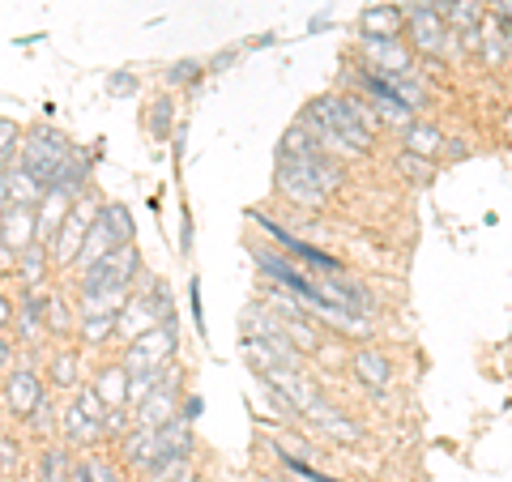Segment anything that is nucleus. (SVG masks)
Returning a JSON list of instances; mask_svg holds the SVG:
<instances>
[{"label": "nucleus", "mask_w": 512, "mask_h": 482, "mask_svg": "<svg viewBox=\"0 0 512 482\" xmlns=\"http://www.w3.org/2000/svg\"><path fill=\"white\" fill-rule=\"evenodd\" d=\"M5 401H9V410L13 414H22V419H30L39 406H43V384H39V376L35 372H13L9 376V384H5Z\"/></svg>", "instance_id": "ddd939ff"}, {"label": "nucleus", "mask_w": 512, "mask_h": 482, "mask_svg": "<svg viewBox=\"0 0 512 482\" xmlns=\"http://www.w3.org/2000/svg\"><path fill=\"white\" fill-rule=\"evenodd\" d=\"M256 227L274 235V239H278V248H282L286 256H299V261H308V265H316V269H342V261H338V256H329V252H320V248H312V244H303V239H295L291 231H282L278 222H269V218H256Z\"/></svg>", "instance_id": "f8f14e48"}, {"label": "nucleus", "mask_w": 512, "mask_h": 482, "mask_svg": "<svg viewBox=\"0 0 512 482\" xmlns=\"http://www.w3.org/2000/svg\"><path fill=\"white\" fill-rule=\"evenodd\" d=\"M9 197H13V205H43V197H47V188L30 175L22 163H9Z\"/></svg>", "instance_id": "a211bd4d"}, {"label": "nucleus", "mask_w": 512, "mask_h": 482, "mask_svg": "<svg viewBox=\"0 0 512 482\" xmlns=\"http://www.w3.org/2000/svg\"><path fill=\"white\" fill-rule=\"evenodd\" d=\"M171 346H175V325H171V320H163L158 329H146L141 337H133V342H128V355H124L128 376H133V372H154V367H163V359L171 355Z\"/></svg>", "instance_id": "0eeeda50"}, {"label": "nucleus", "mask_w": 512, "mask_h": 482, "mask_svg": "<svg viewBox=\"0 0 512 482\" xmlns=\"http://www.w3.org/2000/svg\"><path fill=\"white\" fill-rule=\"evenodd\" d=\"M107 86H111V90H124V94H128V90H133L137 82H133V77H120V73H116V77H111Z\"/></svg>", "instance_id": "f704fd0d"}, {"label": "nucleus", "mask_w": 512, "mask_h": 482, "mask_svg": "<svg viewBox=\"0 0 512 482\" xmlns=\"http://www.w3.org/2000/svg\"><path fill=\"white\" fill-rule=\"evenodd\" d=\"M158 320H167V312L154 308V295H146V299L128 303V308L120 312V333H124V337H141L146 329H154Z\"/></svg>", "instance_id": "f3484780"}, {"label": "nucleus", "mask_w": 512, "mask_h": 482, "mask_svg": "<svg viewBox=\"0 0 512 482\" xmlns=\"http://www.w3.org/2000/svg\"><path fill=\"white\" fill-rule=\"evenodd\" d=\"M73 470H69V457L60 448H47L43 461H39V482H69Z\"/></svg>", "instance_id": "a878e982"}, {"label": "nucleus", "mask_w": 512, "mask_h": 482, "mask_svg": "<svg viewBox=\"0 0 512 482\" xmlns=\"http://www.w3.org/2000/svg\"><path fill=\"white\" fill-rule=\"evenodd\" d=\"M406 30H410V43L427 56H444V43H448V35H453L436 5H414L406 13Z\"/></svg>", "instance_id": "1a4fd4ad"}, {"label": "nucleus", "mask_w": 512, "mask_h": 482, "mask_svg": "<svg viewBox=\"0 0 512 482\" xmlns=\"http://www.w3.org/2000/svg\"><path fill=\"white\" fill-rule=\"evenodd\" d=\"M355 82H359V90L372 99V107L389 124H397V128H410L414 124V99L402 90V82H393V77L367 69V64H363V69H355Z\"/></svg>", "instance_id": "20e7f679"}, {"label": "nucleus", "mask_w": 512, "mask_h": 482, "mask_svg": "<svg viewBox=\"0 0 512 482\" xmlns=\"http://www.w3.org/2000/svg\"><path fill=\"white\" fill-rule=\"evenodd\" d=\"M94 393L107 401V410L124 406V401H128V367H107L103 380H99V389H94Z\"/></svg>", "instance_id": "4be33fe9"}, {"label": "nucleus", "mask_w": 512, "mask_h": 482, "mask_svg": "<svg viewBox=\"0 0 512 482\" xmlns=\"http://www.w3.org/2000/svg\"><path fill=\"white\" fill-rule=\"evenodd\" d=\"M13 453H18L13 440H0V470H9V465H13Z\"/></svg>", "instance_id": "473e14b6"}, {"label": "nucleus", "mask_w": 512, "mask_h": 482, "mask_svg": "<svg viewBox=\"0 0 512 482\" xmlns=\"http://www.w3.org/2000/svg\"><path fill=\"white\" fill-rule=\"evenodd\" d=\"M52 376H56V384H73L77 380V355H56Z\"/></svg>", "instance_id": "c756f323"}, {"label": "nucleus", "mask_w": 512, "mask_h": 482, "mask_svg": "<svg viewBox=\"0 0 512 482\" xmlns=\"http://www.w3.org/2000/svg\"><path fill=\"white\" fill-rule=\"evenodd\" d=\"M342 184V167L333 163L325 141L291 128L278 146V188L299 205H325V197Z\"/></svg>", "instance_id": "f257e3e1"}, {"label": "nucleus", "mask_w": 512, "mask_h": 482, "mask_svg": "<svg viewBox=\"0 0 512 482\" xmlns=\"http://www.w3.org/2000/svg\"><path fill=\"white\" fill-rule=\"evenodd\" d=\"M124 303H128V291H82V320L120 316Z\"/></svg>", "instance_id": "412c9836"}, {"label": "nucleus", "mask_w": 512, "mask_h": 482, "mask_svg": "<svg viewBox=\"0 0 512 482\" xmlns=\"http://www.w3.org/2000/svg\"><path fill=\"white\" fill-rule=\"evenodd\" d=\"M440 146H444V133H440V128H431V124H410V128H406V154L431 158Z\"/></svg>", "instance_id": "5701e85b"}, {"label": "nucleus", "mask_w": 512, "mask_h": 482, "mask_svg": "<svg viewBox=\"0 0 512 482\" xmlns=\"http://www.w3.org/2000/svg\"><path fill=\"white\" fill-rule=\"evenodd\" d=\"M86 175H90V163H86V158L73 150V158L60 167V175H56V188H52V192H69V197H73V192L86 184Z\"/></svg>", "instance_id": "b1692460"}, {"label": "nucleus", "mask_w": 512, "mask_h": 482, "mask_svg": "<svg viewBox=\"0 0 512 482\" xmlns=\"http://www.w3.org/2000/svg\"><path fill=\"white\" fill-rule=\"evenodd\" d=\"M402 26H406V13L397 5H372L359 18L363 39H397V35H402Z\"/></svg>", "instance_id": "2eb2a0df"}, {"label": "nucleus", "mask_w": 512, "mask_h": 482, "mask_svg": "<svg viewBox=\"0 0 512 482\" xmlns=\"http://www.w3.org/2000/svg\"><path fill=\"white\" fill-rule=\"evenodd\" d=\"M303 414H308L312 423H320V427H325L333 440H342V444H355V440H359V427L350 423V419H342V414L333 410L329 401H320V393H312L308 401H303Z\"/></svg>", "instance_id": "4468645a"}, {"label": "nucleus", "mask_w": 512, "mask_h": 482, "mask_svg": "<svg viewBox=\"0 0 512 482\" xmlns=\"http://www.w3.org/2000/svg\"><path fill=\"white\" fill-rule=\"evenodd\" d=\"M111 248H120V244H116V235H111L107 218H103V210H99V218H94V227H90L86 244H82V256H77V265H94V261H99V256H107Z\"/></svg>", "instance_id": "aec40b11"}, {"label": "nucleus", "mask_w": 512, "mask_h": 482, "mask_svg": "<svg viewBox=\"0 0 512 482\" xmlns=\"http://www.w3.org/2000/svg\"><path fill=\"white\" fill-rule=\"evenodd\" d=\"M141 269L133 244L124 248H111L107 256H99L94 265H86V278H82V291H128L133 273Z\"/></svg>", "instance_id": "39448f33"}, {"label": "nucleus", "mask_w": 512, "mask_h": 482, "mask_svg": "<svg viewBox=\"0 0 512 482\" xmlns=\"http://www.w3.org/2000/svg\"><path fill=\"white\" fill-rule=\"evenodd\" d=\"M94 218H99V210H94L90 201L73 205V210L64 214L60 231H56V244H52V252H56L60 265H73L77 256H82V244H86V235H90V227H94Z\"/></svg>", "instance_id": "6e6552de"}, {"label": "nucleus", "mask_w": 512, "mask_h": 482, "mask_svg": "<svg viewBox=\"0 0 512 482\" xmlns=\"http://www.w3.org/2000/svg\"><path fill=\"white\" fill-rule=\"evenodd\" d=\"M197 77H201L197 60H184V64H175V69H171V82H197Z\"/></svg>", "instance_id": "7c9ffc66"}, {"label": "nucleus", "mask_w": 512, "mask_h": 482, "mask_svg": "<svg viewBox=\"0 0 512 482\" xmlns=\"http://www.w3.org/2000/svg\"><path fill=\"white\" fill-rule=\"evenodd\" d=\"M116 329H120V316H94V320H86V325H82L86 342H103V337L116 333Z\"/></svg>", "instance_id": "cd10ccee"}, {"label": "nucleus", "mask_w": 512, "mask_h": 482, "mask_svg": "<svg viewBox=\"0 0 512 482\" xmlns=\"http://www.w3.org/2000/svg\"><path fill=\"white\" fill-rule=\"evenodd\" d=\"M103 423H107V401L94 389H86V393H77L73 410L64 414V436H69L73 444H94L107 431Z\"/></svg>", "instance_id": "423d86ee"}, {"label": "nucleus", "mask_w": 512, "mask_h": 482, "mask_svg": "<svg viewBox=\"0 0 512 482\" xmlns=\"http://www.w3.org/2000/svg\"><path fill=\"white\" fill-rule=\"evenodd\" d=\"M308 124L329 141V146H342V150H355V154L372 150V128H367L355 99H333V94H325V99L308 103Z\"/></svg>", "instance_id": "f03ea898"}, {"label": "nucleus", "mask_w": 512, "mask_h": 482, "mask_svg": "<svg viewBox=\"0 0 512 482\" xmlns=\"http://www.w3.org/2000/svg\"><path fill=\"white\" fill-rule=\"evenodd\" d=\"M103 218H107V227H111V235H116L120 248L133 244V214H128V205H120V201L103 205Z\"/></svg>", "instance_id": "393cba45"}, {"label": "nucleus", "mask_w": 512, "mask_h": 482, "mask_svg": "<svg viewBox=\"0 0 512 482\" xmlns=\"http://www.w3.org/2000/svg\"><path fill=\"white\" fill-rule=\"evenodd\" d=\"M0 244L5 252H26L30 244H39V214L30 205H13L9 214H0Z\"/></svg>", "instance_id": "9b49d317"}, {"label": "nucleus", "mask_w": 512, "mask_h": 482, "mask_svg": "<svg viewBox=\"0 0 512 482\" xmlns=\"http://www.w3.org/2000/svg\"><path fill=\"white\" fill-rule=\"evenodd\" d=\"M13 210V197H9V163H0V214Z\"/></svg>", "instance_id": "2f4dec72"}, {"label": "nucleus", "mask_w": 512, "mask_h": 482, "mask_svg": "<svg viewBox=\"0 0 512 482\" xmlns=\"http://www.w3.org/2000/svg\"><path fill=\"white\" fill-rule=\"evenodd\" d=\"M355 376L367 384V389H384L389 384V376H393V367H389V359L380 355V350H359L355 355Z\"/></svg>", "instance_id": "6ab92c4d"}, {"label": "nucleus", "mask_w": 512, "mask_h": 482, "mask_svg": "<svg viewBox=\"0 0 512 482\" xmlns=\"http://www.w3.org/2000/svg\"><path fill=\"white\" fill-rule=\"evenodd\" d=\"M495 18L512 26V0H495Z\"/></svg>", "instance_id": "72a5a7b5"}, {"label": "nucleus", "mask_w": 512, "mask_h": 482, "mask_svg": "<svg viewBox=\"0 0 512 482\" xmlns=\"http://www.w3.org/2000/svg\"><path fill=\"white\" fill-rule=\"evenodd\" d=\"M73 158V146L64 141L56 128H35V133H26V141H22V154H18V163L35 175V180L52 192L56 188V175H60V167Z\"/></svg>", "instance_id": "7ed1b4c3"}, {"label": "nucleus", "mask_w": 512, "mask_h": 482, "mask_svg": "<svg viewBox=\"0 0 512 482\" xmlns=\"http://www.w3.org/2000/svg\"><path fill=\"white\" fill-rule=\"evenodd\" d=\"M5 363H9V342H0V372H5Z\"/></svg>", "instance_id": "c9c22d12"}, {"label": "nucleus", "mask_w": 512, "mask_h": 482, "mask_svg": "<svg viewBox=\"0 0 512 482\" xmlns=\"http://www.w3.org/2000/svg\"><path fill=\"white\" fill-rule=\"evenodd\" d=\"M13 154H18V124L0 120V163H9Z\"/></svg>", "instance_id": "c85d7f7f"}, {"label": "nucleus", "mask_w": 512, "mask_h": 482, "mask_svg": "<svg viewBox=\"0 0 512 482\" xmlns=\"http://www.w3.org/2000/svg\"><path fill=\"white\" fill-rule=\"evenodd\" d=\"M167 376H171V372H167ZM171 406H175V384H171V380H163V384H158V389H154L146 401H141L137 423H141V427H167V423L175 419Z\"/></svg>", "instance_id": "dca6fc26"}, {"label": "nucleus", "mask_w": 512, "mask_h": 482, "mask_svg": "<svg viewBox=\"0 0 512 482\" xmlns=\"http://www.w3.org/2000/svg\"><path fill=\"white\" fill-rule=\"evenodd\" d=\"M43 261H47V244H30L26 252H18V273L30 286L43 278Z\"/></svg>", "instance_id": "bb28decb"}, {"label": "nucleus", "mask_w": 512, "mask_h": 482, "mask_svg": "<svg viewBox=\"0 0 512 482\" xmlns=\"http://www.w3.org/2000/svg\"><path fill=\"white\" fill-rule=\"evenodd\" d=\"M363 60H367V69L393 77V82H402V86L414 77V60L397 39H363Z\"/></svg>", "instance_id": "9d476101"}, {"label": "nucleus", "mask_w": 512, "mask_h": 482, "mask_svg": "<svg viewBox=\"0 0 512 482\" xmlns=\"http://www.w3.org/2000/svg\"><path fill=\"white\" fill-rule=\"evenodd\" d=\"M9 316H13V312H9V299H0V325H5Z\"/></svg>", "instance_id": "e433bc0d"}]
</instances>
